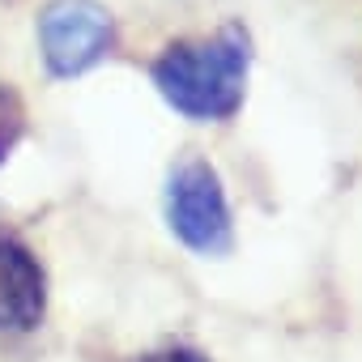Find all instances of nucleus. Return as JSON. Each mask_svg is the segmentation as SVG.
I'll use <instances>...</instances> for the list:
<instances>
[{
	"label": "nucleus",
	"instance_id": "1",
	"mask_svg": "<svg viewBox=\"0 0 362 362\" xmlns=\"http://www.w3.org/2000/svg\"><path fill=\"white\" fill-rule=\"evenodd\" d=\"M252 69L247 30L226 26L214 39H184L162 47L149 77L170 111L197 124H222L243 107Z\"/></svg>",
	"mask_w": 362,
	"mask_h": 362
},
{
	"label": "nucleus",
	"instance_id": "2",
	"mask_svg": "<svg viewBox=\"0 0 362 362\" xmlns=\"http://www.w3.org/2000/svg\"><path fill=\"white\" fill-rule=\"evenodd\" d=\"M166 226L197 256H226L235 247V218L222 175L205 158H184L166 179Z\"/></svg>",
	"mask_w": 362,
	"mask_h": 362
},
{
	"label": "nucleus",
	"instance_id": "3",
	"mask_svg": "<svg viewBox=\"0 0 362 362\" xmlns=\"http://www.w3.org/2000/svg\"><path fill=\"white\" fill-rule=\"evenodd\" d=\"M115 47V18L98 0H47L39 13V52L52 77L69 81L103 64Z\"/></svg>",
	"mask_w": 362,
	"mask_h": 362
},
{
	"label": "nucleus",
	"instance_id": "4",
	"mask_svg": "<svg viewBox=\"0 0 362 362\" xmlns=\"http://www.w3.org/2000/svg\"><path fill=\"white\" fill-rule=\"evenodd\" d=\"M47 315V273L39 256L18 239L0 235V332H35Z\"/></svg>",
	"mask_w": 362,
	"mask_h": 362
},
{
	"label": "nucleus",
	"instance_id": "5",
	"mask_svg": "<svg viewBox=\"0 0 362 362\" xmlns=\"http://www.w3.org/2000/svg\"><path fill=\"white\" fill-rule=\"evenodd\" d=\"M22 132H26V107H22V98L9 81H0V166L18 149Z\"/></svg>",
	"mask_w": 362,
	"mask_h": 362
},
{
	"label": "nucleus",
	"instance_id": "6",
	"mask_svg": "<svg viewBox=\"0 0 362 362\" xmlns=\"http://www.w3.org/2000/svg\"><path fill=\"white\" fill-rule=\"evenodd\" d=\"M136 362H209V358L201 349H192V345H162V349L141 354Z\"/></svg>",
	"mask_w": 362,
	"mask_h": 362
}]
</instances>
